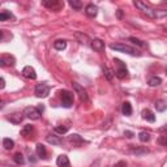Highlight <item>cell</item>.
Instances as JSON below:
<instances>
[{
    "label": "cell",
    "mask_w": 167,
    "mask_h": 167,
    "mask_svg": "<svg viewBox=\"0 0 167 167\" xmlns=\"http://www.w3.org/2000/svg\"><path fill=\"white\" fill-rule=\"evenodd\" d=\"M135 5L140 11H142L149 18L159 20V18L167 17V9H153V8H150V7H148L146 4H144L142 2H135Z\"/></svg>",
    "instance_id": "1"
},
{
    "label": "cell",
    "mask_w": 167,
    "mask_h": 167,
    "mask_svg": "<svg viewBox=\"0 0 167 167\" xmlns=\"http://www.w3.org/2000/svg\"><path fill=\"white\" fill-rule=\"evenodd\" d=\"M110 48L115 50V51H119V52H124V54H128V55H132V56H141L140 51H137L136 48L130 47V46L123 45V43H112V45H110Z\"/></svg>",
    "instance_id": "2"
},
{
    "label": "cell",
    "mask_w": 167,
    "mask_h": 167,
    "mask_svg": "<svg viewBox=\"0 0 167 167\" xmlns=\"http://www.w3.org/2000/svg\"><path fill=\"white\" fill-rule=\"evenodd\" d=\"M60 98H61V105L65 108H69L73 105V94L68 90H61L60 91Z\"/></svg>",
    "instance_id": "3"
},
{
    "label": "cell",
    "mask_w": 167,
    "mask_h": 167,
    "mask_svg": "<svg viewBox=\"0 0 167 167\" xmlns=\"http://www.w3.org/2000/svg\"><path fill=\"white\" fill-rule=\"evenodd\" d=\"M24 115H26V118L32 119V120H39L42 114L37 107H26L24 110Z\"/></svg>",
    "instance_id": "4"
},
{
    "label": "cell",
    "mask_w": 167,
    "mask_h": 167,
    "mask_svg": "<svg viewBox=\"0 0 167 167\" xmlns=\"http://www.w3.org/2000/svg\"><path fill=\"white\" fill-rule=\"evenodd\" d=\"M50 94V86L47 84H38L35 86V96L38 98H46Z\"/></svg>",
    "instance_id": "5"
},
{
    "label": "cell",
    "mask_w": 167,
    "mask_h": 167,
    "mask_svg": "<svg viewBox=\"0 0 167 167\" xmlns=\"http://www.w3.org/2000/svg\"><path fill=\"white\" fill-rule=\"evenodd\" d=\"M72 85H73L75 91L78 94L80 99H81L82 102H89V96H88V93H86V90L82 88V86L80 85V84H77V82H73Z\"/></svg>",
    "instance_id": "6"
},
{
    "label": "cell",
    "mask_w": 167,
    "mask_h": 167,
    "mask_svg": "<svg viewBox=\"0 0 167 167\" xmlns=\"http://www.w3.org/2000/svg\"><path fill=\"white\" fill-rule=\"evenodd\" d=\"M115 61L118 63L119 65H120V68L116 71V73H115V76L118 77V78H120V80H123V78H125L127 76H128V71H127V68H125V65L123 64L119 59H115Z\"/></svg>",
    "instance_id": "7"
},
{
    "label": "cell",
    "mask_w": 167,
    "mask_h": 167,
    "mask_svg": "<svg viewBox=\"0 0 167 167\" xmlns=\"http://www.w3.org/2000/svg\"><path fill=\"white\" fill-rule=\"evenodd\" d=\"M14 57L12 55H7L3 54L2 57H0V67H8V65H13L14 64Z\"/></svg>",
    "instance_id": "8"
},
{
    "label": "cell",
    "mask_w": 167,
    "mask_h": 167,
    "mask_svg": "<svg viewBox=\"0 0 167 167\" xmlns=\"http://www.w3.org/2000/svg\"><path fill=\"white\" fill-rule=\"evenodd\" d=\"M90 46H91V48L94 50V51L102 52L103 50H105V42H103L102 39L96 38V39H93V41L90 42Z\"/></svg>",
    "instance_id": "9"
},
{
    "label": "cell",
    "mask_w": 167,
    "mask_h": 167,
    "mask_svg": "<svg viewBox=\"0 0 167 167\" xmlns=\"http://www.w3.org/2000/svg\"><path fill=\"white\" fill-rule=\"evenodd\" d=\"M22 76L29 78V80H35L37 78V73H35V69L30 65H26V67L22 69Z\"/></svg>",
    "instance_id": "10"
},
{
    "label": "cell",
    "mask_w": 167,
    "mask_h": 167,
    "mask_svg": "<svg viewBox=\"0 0 167 167\" xmlns=\"http://www.w3.org/2000/svg\"><path fill=\"white\" fill-rule=\"evenodd\" d=\"M42 5L46 7V8H50L52 11H57L60 8V7H63L64 4H61L60 2H56V0H54V2H47V0H43L42 2Z\"/></svg>",
    "instance_id": "11"
},
{
    "label": "cell",
    "mask_w": 167,
    "mask_h": 167,
    "mask_svg": "<svg viewBox=\"0 0 167 167\" xmlns=\"http://www.w3.org/2000/svg\"><path fill=\"white\" fill-rule=\"evenodd\" d=\"M68 141L71 142V144H73L75 146H81V145L85 142V140L82 139L80 135H77V133H75V135H71L69 137H68Z\"/></svg>",
    "instance_id": "12"
},
{
    "label": "cell",
    "mask_w": 167,
    "mask_h": 167,
    "mask_svg": "<svg viewBox=\"0 0 167 167\" xmlns=\"http://www.w3.org/2000/svg\"><path fill=\"white\" fill-rule=\"evenodd\" d=\"M56 165L59 166V167H69V166H71V162H69L68 157L65 155V154H63V155H59V157H57Z\"/></svg>",
    "instance_id": "13"
},
{
    "label": "cell",
    "mask_w": 167,
    "mask_h": 167,
    "mask_svg": "<svg viewBox=\"0 0 167 167\" xmlns=\"http://www.w3.org/2000/svg\"><path fill=\"white\" fill-rule=\"evenodd\" d=\"M7 119H8L11 123H13V124H20V123L22 121L24 116H22V114L16 112V114H12V115H9V116H7Z\"/></svg>",
    "instance_id": "14"
},
{
    "label": "cell",
    "mask_w": 167,
    "mask_h": 167,
    "mask_svg": "<svg viewBox=\"0 0 167 167\" xmlns=\"http://www.w3.org/2000/svg\"><path fill=\"white\" fill-rule=\"evenodd\" d=\"M85 13L88 14L89 17H96V16H97V13H98L97 5H94V4H88V5H86V8H85Z\"/></svg>",
    "instance_id": "15"
},
{
    "label": "cell",
    "mask_w": 167,
    "mask_h": 167,
    "mask_svg": "<svg viewBox=\"0 0 167 167\" xmlns=\"http://www.w3.org/2000/svg\"><path fill=\"white\" fill-rule=\"evenodd\" d=\"M76 38H77V41L81 43V45H84V46H88L89 45V42H91L90 39H89V37L86 34H84V33H80V32H77L76 34Z\"/></svg>",
    "instance_id": "16"
},
{
    "label": "cell",
    "mask_w": 167,
    "mask_h": 167,
    "mask_svg": "<svg viewBox=\"0 0 167 167\" xmlns=\"http://www.w3.org/2000/svg\"><path fill=\"white\" fill-rule=\"evenodd\" d=\"M141 115H142V119L149 121V123H154L155 121V115L151 112L150 110H148V108H146V110H144Z\"/></svg>",
    "instance_id": "17"
},
{
    "label": "cell",
    "mask_w": 167,
    "mask_h": 167,
    "mask_svg": "<svg viewBox=\"0 0 167 167\" xmlns=\"http://www.w3.org/2000/svg\"><path fill=\"white\" fill-rule=\"evenodd\" d=\"M46 141L48 144H52V145H61L63 144V140L59 136H55V135H48L46 137Z\"/></svg>",
    "instance_id": "18"
},
{
    "label": "cell",
    "mask_w": 167,
    "mask_h": 167,
    "mask_svg": "<svg viewBox=\"0 0 167 167\" xmlns=\"http://www.w3.org/2000/svg\"><path fill=\"white\" fill-rule=\"evenodd\" d=\"M5 20L14 21V20H16V17H14V14L11 13L9 11H3L2 13H0V21H5Z\"/></svg>",
    "instance_id": "19"
},
{
    "label": "cell",
    "mask_w": 167,
    "mask_h": 167,
    "mask_svg": "<svg viewBox=\"0 0 167 167\" xmlns=\"http://www.w3.org/2000/svg\"><path fill=\"white\" fill-rule=\"evenodd\" d=\"M35 151H37V155H38L39 158H46V155H47L45 145H42V144H38V145H37V148H35Z\"/></svg>",
    "instance_id": "20"
},
{
    "label": "cell",
    "mask_w": 167,
    "mask_h": 167,
    "mask_svg": "<svg viewBox=\"0 0 167 167\" xmlns=\"http://www.w3.org/2000/svg\"><path fill=\"white\" fill-rule=\"evenodd\" d=\"M121 112H123V115H125V116H130V115H132V106H130L129 102H124V103H123Z\"/></svg>",
    "instance_id": "21"
},
{
    "label": "cell",
    "mask_w": 167,
    "mask_h": 167,
    "mask_svg": "<svg viewBox=\"0 0 167 167\" xmlns=\"http://www.w3.org/2000/svg\"><path fill=\"white\" fill-rule=\"evenodd\" d=\"M154 106H155V108H157V111H159V112H163L166 108H167V103L165 102L163 99H158Z\"/></svg>",
    "instance_id": "22"
},
{
    "label": "cell",
    "mask_w": 167,
    "mask_h": 167,
    "mask_svg": "<svg viewBox=\"0 0 167 167\" xmlns=\"http://www.w3.org/2000/svg\"><path fill=\"white\" fill-rule=\"evenodd\" d=\"M65 47H67V42L63 39H59L54 43V48L57 50V51H63V50H65Z\"/></svg>",
    "instance_id": "23"
},
{
    "label": "cell",
    "mask_w": 167,
    "mask_h": 167,
    "mask_svg": "<svg viewBox=\"0 0 167 167\" xmlns=\"http://www.w3.org/2000/svg\"><path fill=\"white\" fill-rule=\"evenodd\" d=\"M148 84H149V86H158V85L162 84V78H161V77H157V76L150 77L149 81H148Z\"/></svg>",
    "instance_id": "24"
},
{
    "label": "cell",
    "mask_w": 167,
    "mask_h": 167,
    "mask_svg": "<svg viewBox=\"0 0 167 167\" xmlns=\"http://www.w3.org/2000/svg\"><path fill=\"white\" fill-rule=\"evenodd\" d=\"M3 146L7 150H11V149L14 148V141L11 140V139H7V137H5V139H3Z\"/></svg>",
    "instance_id": "25"
},
{
    "label": "cell",
    "mask_w": 167,
    "mask_h": 167,
    "mask_svg": "<svg viewBox=\"0 0 167 167\" xmlns=\"http://www.w3.org/2000/svg\"><path fill=\"white\" fill-rule=\"evenodd\" d=\"M103 75H105V77L108 80V81H111V80L114 78V76H115V72L112 69H110V68H107V67H103Z\"/></svg>",
    "instance_id": "26"
},
{
    "label": "cell",
    "mask_w": 167,
    "mask_h": 167,
    "mask_svg": "<svg viewBox=\"0 0 167 167\" xmlns=\"http://www.w3.org/2000/svg\"><path fill=\"white\" fill-rule=\"evenodd\" d=\"M69 5L76 11H80L82 8V3L80 0H69Z\"/></svg>",
    "instance_id": "27"
},
{
    "label": "cell",
    "mask_w": 167,
    "mask_h": 167,
    "mask_svg": "<svg viewBox=\"0 0 167 167\" xmlns=\"http://www.w3.org/2000/svg\"><path fill=\"white\" fill-rule=\"evenodd\" d=\"M132 153L136 154V155H140V154H146L149 153V150L146 148H132Z\"/></svg>",
    "instance_id": "28"
},
{
    "label": "cell",
    "mask_w": 167,
    "mask_h": 167,
    "mask_svg": "<svg viewBox=\"0 0 167 167\" xmlns=\"http://www.w3.org/2000/svg\"><path fill=\"white\" fill-rule=\"evenodd\" d=\"M7 39H12V34H7V30H0V42H7Z\"/></svg>",
    "instance_id": "29"
},
{
    "label": "cell",
    "mask_w": 167,
    "mask_h": 167,
    "mask_svg": "<svg viewBox=\"0 0 167 167\" xmlns=\"http://www.w3.org/2000/svg\"><path fill=\"white\" fill-rule=\"evenodd\" d=\"M13 159H14V162H16L17 165H24V163H25V159H24V155H22V154H21V153H17V154H14Z\"/></svg>",
    "instance_id": "30"
},
{
    "label": "cell",
    "mask_w": 167,
    "mask_h": 167,
    "mask_svg": "<svg viewBox=\"0 0 167 167\" xmlns=\"http://www.w3.org/2000/svg\"><path fill=\"white\" fill-rule=\"evenodd\" d=\"M32 132H33V125H30V124L25 125L22 129H21V135L22 136H27L29 133H32Z\"/></svg>",
    "instance_id": "31"
},
{
    "label": "cell",
    "mask_w": 167,
    "mask_h": 167,
    "mask_svg": "<svg viewBox=\"0 0 167 167\" xmlns=\"http://www.w3.org/2000/svg\"><path fill=\"white\" fill-rule=\"evenodd\" d=\"M139 139H140L141 142H148V141L150 140V135H149L148 132H141V133L139 135Z\"/></svg>",
    "instance_id": "32"
},
{
    "label": "cell",
    "mask_w": 167,
    "mask_h": 167,
    "mask_svg": "<svg viewBox=\"0 0 167 167\" xmlns=\"http://www.w3.org/2000/svg\"><path fill=\"white\" fill-rule=\"evenodd\" d=\"M129 41L132 42V43H135V45L140 46V47H145V43H144L142 41H140L139 38H136V37H130V38H129Z\"/></svg>",
    "instance_id": "33"
},
{
    "label": "cell",
    "mask_w": 167,
    "mask_h": 167,
    "mask_svg": "<svg viewBox=\"0 0 167 167\" xmlns=\"http://www.w3.org/2000/svg\"><path fill=\"white\" fill-rule=\"evenodd\" d=\"M55 132L56 133H60V135L67 133L68 132V127H55Z\"/></svg>",
    "instance_id": "34"
},
{
    "label": "cell",
    "mask_w": 167,
    "mask_h": 167,
    "mask_svg": "<svg viewBox=\"0 0 167 167\" xmlns=\"http://www.w3.org/2000/svg\"><path fill=\"white\" fill-rule=\"evenodd\" d=\"M158 141H159V144H162V145H165V146H167V136L161 137V139H159Z\"/></svg>",
    "instance_id": "35"
},
{
    "label": "cell",
    "mask_w": 167,
    "mask_h": 167,
    "mask_svg": "<svg viewBox=\"0 0 167 167\" xmlns=\"http://www.w3.org/2000/svg\"><path fill=\"white\" fill-rule=\"evenodd\" d=\"M124 136L128 137V139H132V137L135 136V133H133V132H130V130H125V132H124Z\"/></svg>",
    "instance_id": "36"
},
{
    "label": "cell",
    "mask_w": 167,
    "mask_h": 167,
    "mask_svg": "<svg viewBox=\"0 0 167 167\" xmlns=\"http://www.w3.org/2000/svg\"><path fill=\"white\" fill-rule=\"evenodd\" d=\"M114 167H127V163L124 162V161H120V162H118Z\"/></svg>",
    "instance_id": "37"
},
{
    "label": "cell",
    "mask_w": 167,
    "mask_h": 167,
    "mask_svg": "<svg viewBox=\"0 0 167 167\" xmlns=\"http://www.w3.org/2000/svg\"><path fill=\"white\" fill-rule=\"evenodd\" d=\"M5 88V80L2 77L0 78V89H4Z\"/></svg>",
    "instance_id": "38"
},
{
    "label": "cell",
    "mask_w": 167,
    "mask_h": 167,
    "mask_svg": "<svg viewBox=\"0 0 167 167\" xmlns=\"http://www.w3.org/2000/svg\"><path fill=\"white\" fill-rule=\"evenodd\" d=\"M116 16H118V18H123V11L121 9H118V12H116Z\"/></svg>",
    "instance_id": "39"
},
{
    "label": "cell",
    "mask_w": 167,
    "mask_h": 167,
    "mask_svg": "<svg viewBox=\"0 0 167 167\" xmlns=\"http://www.w3.org/2000/svg\"><path fill=\"white\" fill-rule=\"evenodd\" d=\"M99 163H101V161H99V159H97V161L94 162V163H93L90 167H98V166H99Z\"/></svg>",
    "instance_id": "40"
},
{
    "label": "cell",
    "mask_w": 167,
    "mask_h": 167,
    "mask_svg": "<svg viewBox=\"0 0 167 167\" xmlns=\"http://www.w3.org/2000/svg\"><path fill=\"white\" fill-rule=\"evenodd\" d=\"M38 110H39V111H41V114H42V112H43V111H45V107H43V105H41V106H39V107H38Z\"/></svg>",
    "instance_id": "41"
},
{
    "label": "cell",
    "mask_w": 167,
    "mask_h": 167,
    "mask_svg": "<svg viewBox=\"0 0 167 167\" xmlns=\"http://www.w3.org/2000/svg\"><path fill=\"white\" fill-rule=\"evenodd\" d=\"M167 130V125L166 127H162V128H159V132H166Z\"/></svg>",
    "instance_id": "42"
}]
</instances>
